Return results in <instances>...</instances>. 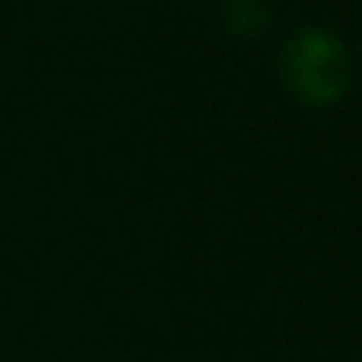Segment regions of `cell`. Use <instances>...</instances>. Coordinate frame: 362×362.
Masks as SVG:
<instances>
[{"instance_id":"6da1fadb","label":"cell","mask_w":362,"mask_h":362,"mask_svg":"<svg viewBox=\"0 0 362 362\" xmlns=\"http://www.w3.org/2000/svg\"><path fill=\"white\" fill-rule=\"evenodd\" d=\"M281 77L303 103L328 107V103L345 98L349 77H354V60L332 30H303L281 52Z\"/></svg>"}]
</instances>
